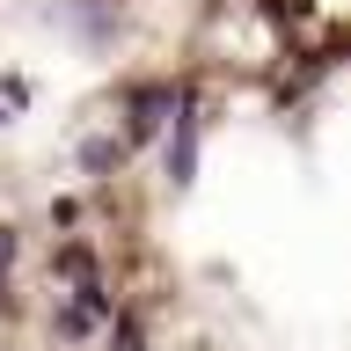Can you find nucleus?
<instances>
[{"label":"nucleus","instance_id":"nucleus-1","mask_svg":"<svg viewBox=\"0 0 351 351\" xmlns=\"http://www.w3.org/2000/svg\"><path fill=\"white\" fill-rule=\"evenodd\" d=\"M0 351H219L132 176L29 183L0 161Z\"/></svg>","mask_w":351,"mask_h":351}]
</instances>
